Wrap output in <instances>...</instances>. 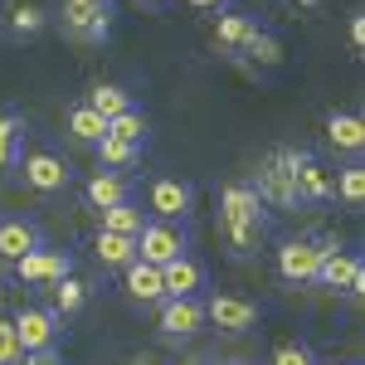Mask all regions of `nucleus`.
I'll return each mask as SVG.
<instances>
[{
    "instance_id": "15",
    "label": "nucleus",
    "mask_w": 365,
    "mask_h": 365,
    "mask_svg": "<svg viewBox=\"0 0 365 365\" xmlns=\"http://www.w3.org/2000/svg\"><path fill=\"white\" fill-rule=\"evenodd\" d=\"M161 287H166V297H200V287H205V263H200L195 253H180L175 263L161 268Z\"/></svg>"
},
{
    "instance_id": "25",
    "label": "nucleus",
    "mask_w": 365,
    "mask_h": 365,
    "mask_svg": "<svg viewBox=\"0 0 365 365\" xmlns=\"http://www.w3.org/2000/svg\"><path fill=\"white\" fill-rule=\"evenodd\" d=\"M44 292H49V312H54L58 322H63V317H73V312L88 302V282H78L73 273H68L63 282H54V287H44Z\"/></svg>"
},
{
    "instance_id": "34",
    "label": "nucleus",
    "mask_w": 365,
    "mask_h": 365,
    "mask_svg": "<svg viewBox=\"0 0 365 365\" xmlns=\"http://www.w3.org/2000/svg\"><path fill=\"white\" fill-rule=\"evenodd\" d=\"M185 5H190V10H220V15H225L234 0H185Z\"/></svg>"
},
{
    "instance_id": "39",
    "label": "nucleus",
    "mask_w": 365,
    "mask_h": 365,
    "mask_svg": "<svg viewBox=\"0 0 365 365\" xmlns=\"http://www.w3.org/2000/svg\"><path fill=\"white\" fill-rule=\"evenodd\" d=\"M225 365H249V361H225Z\"/></svg>"
},
{
    "instance_id": "24",
    "label": "nucleus",
    "mask_w": 365,
    "mask_h": 365,
    "mask_svg": "<svg viewBox=\"0 0 365 365\" xmlns=\"http://www.w3.org/2000/svg\"><path fill=\"white\" fill-rule=\"evenodd\" d=\"M93 151H98V161H103V170H117V175H127V170H132V166L141 161V151H146V146H132V141L103 137L98 146H93Z\"/></svg>"
},
{
    "instance_id": "14",
    "label": "nucleus",
    "mask_w": 365,
    "mask_h": 365,
    "mask_svg": "<svg viewBox=\"0 0 365 365\" xmlns=\"http://www.w3.org/2000/svg\"><path fill=\"white\" fill-rule=\"evenodd\" d=\"M44 244V234H39V225L34 220H25V215H15V220H0V263H20L29 249H39Z\"/></svg>"
},
{
    "instance_id": "32",
    "label": "nucleus",
    "mask_w": 365,
    "mask_h": 365,
    "mask_svg": "<svg viewBox=\"0 0 365 365\" xmlns=\"http://www.w3.org/2000/svg\"><path fill=\"white\" fill-rule=\"evenodd\" d=\"M244 58H253V63H278L282 49H278V39H273V34L263 29V34H258V39L249 44V54H244Z\"/></svg>"
},
{
    "instance_id": "40",
    "label": "nucleus",
    "mask_w": 365,
    "mask_h": 365,
    "mask_svg": "<svg viewBox=\"0 0 365 365\" xmlns=\"http://www.w3.org/2000/svg\"><path fill=\"white\" fill-rule=\"evenodd\" d=\"M331 365H351V361H331Z\"/></svg>"
},
{
    "instance_id": "9",
    "label": "nucleus",
    "mask_w": 365,
    "mask_h": 365,
    "mask_svg": "<svg viewBox=\"0 0 365 365\" xmlns=\"http://www.w3.org/2000/svg\"><path fill=\"white\" fill-rule=\"evenodd\" d=\"M322 249H327V239H287L278 249V278L292 282V287L312 282L317 278V263H322Z\"/></svg>"
},
{
    "instance_id": "18",
    "label": "nucleus",
    "mask_w": 365,
    "mask_h": 365,
    "mask_svg": "<svg viewBox=\"0 0 365 365\" xmlns=\"http://www.w3.org/2000/svg\"><path fill=\"white\" fill-rule=\"evenodd\" d=\"M83 200L93 210H113L122 200H132V175H117V170H98L83 185Z\"/></svg>"
},
{
    "instance_id": "16",
    "label": "nucleus",
    "mask_w": 365,
    "mask_h": 365,
    "mask_svg": "<svg viewBox=\"0 0 365 365\" xmlns=\"http://www.w3.org/2000/svg\"><path fill=\"white\" fill-rule=\"evenodd\" d=\"M122 292L141 302V307H156V302H166V287H161V268H151V263H127L122 268Z\"/></svg>"
},
{
    "instance_id": "23",
    "label": "nucleus",
    "mask_w": 365,
    "mask_h": 365,
    "mask_svg": "<svg viewBox=\"0 0 365 365\" xmlns=\"http://www.w3.org/2000/svg\"><path fill=\"white\" fill-rule=\"evenodd\" d=\"M88 108L103 117V122H113V117H122V113H132L137 103H132V93L122 83H98L93 93H88Z\"/></svg>"
},
{
    "instance_id": "36",
    "label": "nucleus",
    "mask_w": 365,
    "mask_h": 365,
    "mask_svg": "<svg viewBox=\"0 0 365 365\" xmlns=\"http://www.w3.org/2000/svg\"><path fill=\"white\" fill-rule=\"evenodd\" d=\"M137 5H146V10H166L170 0H137Z\"/></svg>"
},
{
    "instance_id": "1",
    "label": "nucleus",
    "mask_w": 365,
    "mask_h": 365,
    "mask_svg": "<svg viewBox=\"0 0 365 365\" xmlns=\"http://www.w3.org/2000/svg\"><path fill=\"white\" fill-rule=\"evenodd\" d=\"M220 234H225V244L239 258L258 253L263 234H268V205L258 200V190H253L249 180L225 185V195H220Z\"/></svg>"
},
{
    "instance_id": "7",
    "label": "nucleus",
    "mask_w": 365,
    "mask_h": 365,
    "mask_svg": "<svg viewBox=\"0 0 365 365\" xmlns=\"http://www.w3.org/2000/svg\"><path fill=\"white\" fill-rule=\"evenodd\" d=\"M73 273V253L68 249H49V244H39V249H29L20 263H15V278L29 282V287H54Z\"/></svg>"
},
{
    "instance_id": "19",
    "label": "nucleus",
    "mask_w": 365,
    "mask_h": 365,
    "mask_svg": "<svg viewBox=\"0 0 365 365\" xmlns=\"http://www.w3.org/2000/svg\"><path fill=\"white\" fill-rule=\"evenodd\" d=\"M327 141H331L336 151H346V156H361V146H365L361 113H331L327 117Z\"/></svg>"
},
{
    "instance_id": "31",
    "label": "nucleus",
    "mask_w": 365,
    "mask_h": 365,
    "mask_svg": "<svg viewBox=\"0 0 365 365\" xmlns=\"http://www.w3.org/2000/svg\"><path fill=\"white\" fill-rule=\"evenodd\" d=\"M25 351H20V336H15V322H0V365H20Z\"/></svg>"
},
{
    "instance_id": "2",
    "label": "nucleus",
    "mask_w": 365,
    "mask_h": 365,
    "mask_svg": "<svg viewBox=\"0 0 365 365\" xmlns=\"http://www.w3.org/2000/svg\"><path fill=\"white\" fill-rule=\"evenodd\" d=\"M180 253H190V234L185 225H170V220H151V225L137 234V258L151 263V268H166Z\"/></svg>"
},
{
    "instance_id": "27",
    "label": "nucleus",
    "mask_w": 365,
    "mask_h": 365,
    "mask_svg": "<svg viewBox=\"0 0 365 365\" xmlns=\"http://www.w3.org/2000/svg\"><path fill=\"white\" fill-rule=\"evenodd\" d=\"M108 137L132 141V146H146V137H151V127H146V113H141V108H132V113L113 117V122H108Z\"/></svg>"
},
{
    "instance_id": "30",
    "label": "nucleus",
    "mask_w": 365,
    "mask_h": 365,
    "mask_svg": "<svg viewBox=\"0 0 365 365\" xmlns=\"http://www.w3.org/2000/svg\"><path fill=\"white\" fill-rule=\"evenodd\" d=\"M268 365H322V361H317V351H312L307 341H282Z\"/></svg>"
},
{
    "instance_id": "20",
    "label": "nucleus",
    "mask_w": 365,
    "mask_h": 365,
    "mask_svg": "<svg viewBox=\"0 0 365 365\" xmlns=\"http://www.w3.org/2000/svg\"><path fill=\"white\" fill-rule=\"evenodd\" d=\"M103 215V225L98 229H108V234H127V239H137L141 229L151 225V215L141 210L137 200H122V205H113V210H98Z\"/></svg>"
},
{
    "instance_id": "11",
    "label": "nucleus",
    "mask_w": 365,
    "mask_h": 365,
    "mask_svg": "<svg viewBox=\"0 0 365 365\" xmlns=\"http://www.w3.org/2000/svg\"><path fill=\"white\" fill-rule=\"evenodd\" d=\"M200 307H205V322H215L220 331H253V327H258V302L234 297V292H215V297L200 302Z\"/></svg>"
},
{
    "instance_id": "12",
    "label": "nucleus",
    "mask_w": 365,
    "mask_h": 365,
    "mask_svg": "<svg viewBox=\"0 0 365 365\" xmlns=\"http://www.w3.org/2000/svg\"><path fill=\"white\" fill-rule=\"evenodd\" d=\"M58 322L49 307H20L15 312V336H20V351H44V346H58Z\"/></svg>"
},
{
    "instance_id": "3",
    "label": "nucleus",
    "mask_w": 365,
    "mask_h": 365,
    "mask_svg": "<svg viewBox=\"0 0 365 365\" xmlns=\"http://www.w3.org/2000/svg\"><path fill=\"white\" fill-rule=\"evenodd\" d=\"M312 282H322V287H331V292H361L365 287V268H361V258L346 249V244H336V239H327V249H322V263H317V278Z\"/></svg>"
},
{
    "instance_id": "21",
    "label": "nucleus",
    "mask_w": 365,
    "mask_h": 365,
    "mask_svg": "<svg viewBox=\"0 0 365 365\" xmlns=\"http://www.w3.org/2000/svg\"><path fill=\"white\" fill-rule=\"evenodd\" d=\"M20 156H25V117L0 113V175L20 166Z\"/></svg>"
},
{
    "instance_id": "26",
    "label": "nucleus",
    "mask_w": 365,
    "mask_h": 365,
    "mask_svg": "<svg viewBox=\"0 0 365 365\" xmlns=\"http://www.w3.org/2000/svg\"><path fill=\"white\" fill-rule=\"evenodd\" d=\"M68 132H73V141H83V146H98V141L108 137V122L93 113L88 103H78V108H68Z\"/></svg>"
},
{
    "instance_id": "29",
    "label": "nucleus",
    "mask_w": 365,
    "mask_h": 365,
    "mask_svg": "<svg viewBox=\"0 0 365 365\" xmlns=\"http://www.w3.org/2000/svg\"><path fill=\"white\" fill-rule=\"evenodd\" d=\"M336 190H341V200H346L351 210H361V200H365V170L361 166H346L336 175Z\"/></svg>"
},
{
    "instance_id": "37",
    "label": "nucleus",
    "mask_w": 365,
    "mask_h": 365,
    "mask_svg": "<svg viewBox=\"0 0 365 365\" xmlns=\"http://www.w3.org/2000/svg\"><path fill=\"white\" fill-rule=\"evenodd\" d=\"M297 5H307V10H317V5H322V0H297Z\"/></svg>"
},
{
    "instance_id": "35",
    "label": "nucleus",
    "mask_w": 365,
    "mask_h": 365,
    "mask_svg": "<svg viewBox=\"0 0 365 365\" xmlns=\"http://www.w3.org/2000/svg\"><path fill=\"white\" fill-rule=\"evenodd\" d=\"M361 44H365V20L356 15V20H351V49H361Z\"/></svg>"
},
{
    "instance_id": "28",
    "label": "nucleus",
    "mask_w": 365,
    "mask_h": 365,
    "mask_svg": "<svg viewBox=\"0 0 365 365\" xmlns=\"http://www.w3.org/2000/svg\"><path fill=\"white\" fill-rule=\"evenodd\" d=\"M44 25H49V15L34 0H10V29L15 34H39Z\"/></svg>"
},
{
    "instance_id": "6",
    "label": "nucleus",
    "mask_w": 365,
    "mask_h": 365,
    "mask_svg": "<svg viewBox=\"0 0 365 365\" xmlns=\"http://www.w3.org/2000/svg\"><path fill=\"white\" fill-rule=\"evenodd\" d=\"M63 29L83 44H103L113 34V0H63Z\"/></svg>"
},
{
    "instance_id": "4",
    "label": "nucleus",
    "mask_w": 365,
    "mask_h": 365,
    "mask_svg": "<svg viewBox=\"0 0 365 365\" xmlns=\"http://www.w3.org/2000/svg\"><path fill=\"white\" fill-rule=\"evenodd\" d=\"M195 210V185L180 180V175H156L151 190H146V215L151 220H170V225H185V215Z\"/></svg>"
},
{
    "instance_id": "13",
    "label": "nucleus",
    "mask_w": 365,
    "mask_h": 365,
    "mask_svg": "<svg viewBox=\"0 0 365 365\" xmlns=\"http://www.w3.org/2000/svg\"><path fill=\"white\" fill-rule=\"evenodd\" d=\"M156 327H161V336H195L205 327L200 297H166V302H156Z\"/></svg>"
},
{
    "instance_id": "33",
    "label": "nucleus",
    "mask_w": 365,
    "mask_h": 365,
    "mask_svg": "<svg viewBox=\"0 0 365 365\" xmlns=\"http://www.w3.org/2000/svg\"><path fill=\"white\" fill-rule=\"evenodd\" d=\"M20 365H63V351L58 346H44V351H25Z\"/></svg>"
},
{
    "instance_id": "5",
    "label": "nucleus",
    "mask_w": 365,
    "mask_h": 365,
    "mask_svg": "<svg viewBox=\"0 0 365 365\" xmlns=\"http://www.w3.org/2000/svg\"><path fill=\"white\" fill-rule=\"evenodd\" d=\"M287 166H292V190H297V205H322V200L336 195V175L322 166L312 151H292V146H287Z\"/></svg>"
},
{
    "instance_id": "22",
    "label": "nucleus",
    "mask_w": 365,
    "mask_h": 365,
    "mask_svg": "<svg viewBox=\"0 0 365 365\" xmlns=\"http://www.w3.org/2000/svg\"><path fill=\"white\" fill-rule=\"evenodd\" d=\"M93 249H98V263H103V268H127V263H137V239H127V234L98 229Z\"/></svg>"
},
{
    "instance_id": "10",
    "label": "nucleus",
    "mask_w": 365,
    "mask_h": 365,
    "mask_svg": "<svg viewBox=\"0 0 365 365\" xmlns=\"http://www.w3.org/2000/svg\"><path fill=\"white\" fill-rule=\"evenodd\" d=\"M20 170H25V185L29 190H39V195H54V190H63L68 185V161L58 156V151H29V156H20Z\"/></svg>"
},
{
    "instance_id": "38",
    "label": "nucleus",
    "mask_w": 365,
    "mask_h": 365,
    "mask_svg": "<svg viewBox=\"0 0 365 365\" xmlns=\"http://www.w3.org/2000/svg\"><path fill=\"white\" fill-rule=\"evenodd\" d=\"M137 365H166V361H137Z\"/></svg>"
},
{
    "instance_id": "17",
    "label": "nucleus",
    "mask_w": 365,
    "mask_h": 365,
    "mask_svg": "<svg viewBox=\"0 0 365 365\" xmlns=\"http://www.w3.org/2000/svg\"><path fill=\"white\" fill-rule=\"evenodd\" d=\"M263 34V25L253 20V15H220L215 20V49H225V54H249V44Z\"/></svg>"
},
{
    "instance_id": "8",
    "label": "nucleus",
    "mask_w": 365,
    "mask_h": 365,
    "mask_svg": "<svg viewBox=\"0 0 365 365\" xmlns=\"http://www.w3.org/2000/svg\"><path fill=\"white\" fill-rule=\"evenodd\" d=\"M263 205L273 210H297V190H292V166H287V146L273 151L263 166H258V180H249Z\"/></svg>"
}]
</instances>
